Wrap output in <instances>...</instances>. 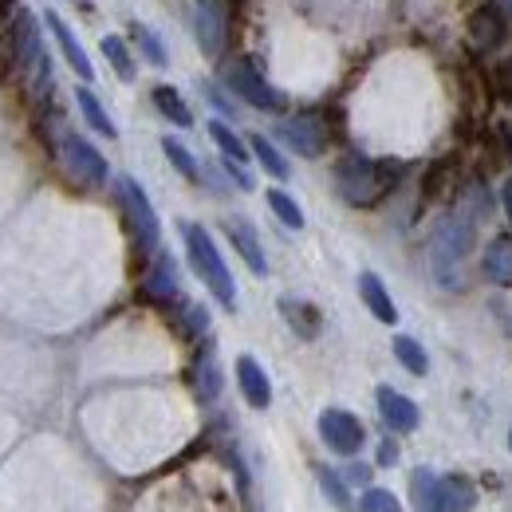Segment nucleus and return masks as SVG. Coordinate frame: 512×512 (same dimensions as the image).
Wrapping results in <instances>:
<instances>
[{
  "label": "nucleus",
  "instance_id": "5701e85b",
  "mask_svg": "<svg viewBox=\"0 0 512 512\" xmlns=\"http://www.w3.org/2000/svg\"><path fill=\"white\" fill-rule=\"evenodd\" d=\"M75 103H79V111H83V119H87V127L99 130V134H107V138H119V127L111 123V115L103 111V103L87 91V87H79L75 91Z\"/></svg>",
  "mask_w": 512,
  "mask_h": 512
},
{
  "label": "nucleus",
  "instance_id": "473e14b6",
  "mask_svg": "<svg viewBox=\"0 0 512 512\" xmlns=\"http://www.w3.org/2000/svg\"><path fill=\"white\" fill-rule=\"evenodd\" d=\"M359 512H402V505H398V497L390 489H363Z\"/></svg>",
  "mask_w": 512,
  "mask_h": 512
},
{
  "label": "nucleus",
  "instance_id": "1a4fd4ad",
  "mask_svg": "<svg viewBox=\"0 0 512 512\" xmlns=\"http://www.w3.org/2000/svg\"><path fill=\"white\" fill-rule=\"evenodd\" d=\"M60 154H64L67 170L83 182V186H107L111 170H107V158L83 138V134H64L60 142Z\"/></svg>",
  "mask_w": 512,
  "mask_h": 512
},
{
  "label": "nucleus",
  "instance_id": "bb28decb",
  "mask_svg": "<svg viewBox=\"0 0 512 512\" xmlns=\"http://www.w3.org/2000/svg\"><path fill=\"white\" fill-rule=\"evenodd\" d=\"M162 154L170 158V166H174V170H178L186 182H201V166H197V158H193V154L182 146V142H178V138H170V134H166V138H162Z\"/></svg>",
  "mask_w": 512,
  "mask_h": 512
},
{
  "label": "nucleus",
  "instance_id": "f257e3e1",
  "mask_svg": "<svg viewBox=\"0 0 512 512\" xmlns=\"http://www.w3.org/2000/svg\"><path fill=\"white\" fill-rule=\"evenodd\" d=\"M473 245H477V221L465 209L438 221L430 237V272L446 292L465 288V256L473 253Z\"/></svg>",
  "mask_w": 512,
  "mask_h": 512
},
{
  "label": "nucleus",
  "instance_id": "4468645a",
  "mask_svg": "<svg viewBox=\"0 0 512 512\" xmlns=\"http://www.w3.org/2000/svg\"><path fill=\"white\" fill-rule=\"evenodd\" d=\"M237 386H241V394H245V402L253 410H268L272 406V383H268L264 367L256 363L253 355H241L237 359Z\"/></svg>",
  "mask_w": 512,
  "mask_h": 512
},
{
  "label": "nucleus",
  "instance_id": "7c9ffc66",
  "mask_svg": "<svg viewBox=\"0 0 512 512\" xmlns=\"http://www.w3.org/2000/svg\"><path fill=\"white\" fill-rule=\"evenodd\" d=\"M268 209H272L288 229H304V209L296 205V197H288L284 190H268Z\"/></svg>",
  "mask_w": 512,
  "mask_h": 512
},
{
  "label": "nucleus",
  "instance_id": "6ab92c4d",
  "mask_svg": "<svg viewBox=\"0 0 512 512\" xmlns=\"http://www.w3.org/2000/svg\"><path fill=\"white\" fill-rule=\"evenodd\" d=\"M359 296H363L367 312H371L379 323H398V308H394V300H390L386 284L375 276V272H363V276H359Z\"/></svg>",
  "mask_w": 512,
  "mask_h": 512
},
{
  "label": "nucleus",
  "instance_id": "ddd939ff",
  "mask_svg": "<svg viewBox=\"0 0 512 512\" xmlns=\"http://www.w3.org/2000/svg\"><path fill=\"white\" fill-rule=\"evenodd\" d=\"M8 32H12V44H16L20 67L36 64V60H40V52H44V40H40V20H36L28 8H20V12L12 16Z\"/></svg>",
  "mask_w": 512,
  "mask_h": 512
},
{
  "label": "nucleus",
  "instance_id": "cd10ccee",
  "mask_svg": "<svg viewBox=\"0 0 512 512\" xmlns=\"http://www.w3.org/2000/svg\"><path fill=\"white\" fill-rule=\"evenodd\" d=\"M209 138L221 146V154H225V158H233V162H249V142H241L229 123L213 119V123H209Z\"/></svg>",
  "mask_w": 512,
  "mask_h": 512
},
{
  "label": "nucleus",
  "instance_id": "72a5a7b5",
  "mask_svg": "<svg viewBox=\"0 0 512 512\" xmlns=\"http://www.w3.org/2000/svg\"><path fill=\"white\" fill-rule=\"evenodd\" d=\"M225 174H229V182H237V190H256L253 174L245 170V162H233V158H225Z\"/></svg>",
  "mask_w": 512,
  "mask_h": 512
},
{
  "label": "nucleus",
  "instance_id": "9b49d317",
  "mask_svg": "<svg viewBox=\"0 0 512 512\" xmlns=\"http://www.w3.org/2000/svg\"><path fill=\"white\" fill-rule=\"evenodd\" d=\"M379 414H383V422L394 430V434H410V430H418V422H422V414H418V406H414V398H406V394H398L394 386H379Z\"/></svg>",
  "mask_w": 512,
  "mask_h": 512
},
{
  "label": "nucleus",
  "instance_id": "a19ab883",
  "mask_svg": "<svg viewBox=\"0 0 512 512\" xmlns=\"http://www.w3.org/2000/svg\"><path fill=\"white\" fill-rule=\"evenodd\" d=\"M75 4H91V0H75Z\"/></svg>",
  "mask_w": 512,
  "mask_h": 512
},
{
  "label": "nucleus",
  "instance_id": "f03ea898",
  "mask_svg": "<svg viewBox=\"0 0 512 512\" xmlns=\"http://www.w3.org/2000/svg\"><path fill=\"white\" fill-rule=\"evenodd\" d=\"M394 182H398V166L394 162H375L367 154H347L335 166V190L355 209H371L375 201H383Z\"/></svg>",
  "mask_w": 512,
  "mask_h": 512
},
{
  "label": "nucleus",
  "instance_id": "dca6fc26",
  "mask_svg": "<svg viewBox=\"0 0 512 512\" xmlns=\"http://www.w3.org/2000/svg\"><path fill=\"white\" fill-rule=\"evenodd\" d=\"M142 292H146L150 300H158V304L178 300V264H174V256H166V253L154 256V264H150V272H146Z\"/></svg>",
  "mask_w": 512,
  "mask_h": 512
},
{
  "label": "nucleus",
  "instance_id": "7ed1b4c3",
  "mask_svg": "<svg viewBox=\"0 0 512 512\" xmlns=\"http://www.w3.org/2000/svg\"><path fill=\"white\" fill-rule=\"evenodd\" d=\"M182 237H186V253H190L193 272L205 280V288L213 292V300L233 312V308H237V284H233V272H229L221 249L213 245L209 229H201V225L190 221V225H182Z\"/></svg>",
  "mask_w": 512,
  "mask_h": 512
},
{
  "label": "nucleus",
  "instance_id": "2f4dec72",
  "mask_svg": "<svg viewBox=\"0 0 512 512\" xmlns=\"http://www.w3.org/2000/svg\"><path fill=\"white\" fill-rule=\"evenodd\" d=\"M316 477H320V485H323V493H327V501L335 505V509H351V497H347V485L327 469V465H316Z\"/></svg>",
  "mask_w": 512,
  "mask_h": 512
},
{
  "label": "nucleus",
  "instance_id": "2eb2a0df",
  "mask_svg": "<svg viewBox=\"0 0 512 512\" xmlns=\"http://www.w3.org/2000/svg\"><path fill=\"white\" fill-rule=\"evenodd\" d=\"M225 233H229V241H233V249L241 253V260L253 268L256 276H264L268 272V256L260 249V237H256V229L245 221V217H229L225 221Z\"/></svg>",
  "mask_w": 512,
  "mask_h": 512
},
{
  "label": "nucleus",
  "instance_id": "a211bd4d",
  "mask_svg": "<svg viewBox=\"0 0 512 512\" xmlns=\"http://www.w3.org/2000/svg\"><path fill=\"white\" fill-rule=\"evenodd\" d=\"M410 501H414V512H446V501H442V477H434L426 465L410 473Z\"/></svg>",
  "mask_w": 512,
  "mask_h": 512
},
{
  "label": "nucleus",
  "instance_id": "0eeeda50",
  "mask_svg": "<svg viewBox=\"0 0 512 512\" xmlns=\"http://www.w3.org/2000/svg\"><path fill=\"white\" fill-rule=\"evenodd\" d=\"M193 32L209 60H217L229 44V4L225 0H197L193 8Z\"/></svg>",
  "mask_w": 512,
  "mask_h": 512
},
{
  "label": "nucleus",
  "instance_id": "f8f14e48",
  "mask_svg": "<svg viewBox=\"0 0 512 512\" xmlns=\"http://www.w3.org/2000/svg\"><path fill=\"white\" fill-rule=\"evenodd\" d=\"M44 24H48V32H52V40L60 44V52H64V60L71 64V71L87 83V79H95V67L87 60V52H83V44L75 40V32L67 28V20L60 12H44Z\"/></svg>",
  "mask_w": 512,
  "mask_h": 512
},
{
  "label": "nucleus",
  "instance_id": "39448f33",
  "mask_svg": "<svg viewBox=\"0 0 512 512\" xmlns=\"http://www.w3.org/2000/svg\"><path fill=\"white\" fill-rule=\"evenodd\" d=\"M276 134L284 138V146L292 150V154H300V158H323V150H327V142H331V127H327V119H323L320 111H300V115H292V119H284Z\"/></svg>",
  "mask_w": 512,
  "mask_h": 512
},
{
  "label": "nucleus",
  "instance_id": "58836bf2",
  "mask_svg": "<svg viewBox=\"0 0 512 512\" xmlns=\"http://www.w3.org/2000/svg\"><path fill=\"white\" fill-rule=\"evenodd\" d=\"M497 4H501V8H505V12L512 16V0H497Z\"/></svg>",
  "mask_w": 512,
  "mask_h": 512
},
{
  "label": "nucleus",
  "instance_id": "20e7f679",
  "mask_svg": "<svg viewBox=\"0 0 512 512\" xmlns=\"http://www.w3.org/2000/svg\"><path fill=\"white\" fill-rule=\"evenodd\" d=\"M115 186H119V201H123V209H127L130 229H134L142 253H154V249H158V237H162V225H158V213H154V205H150L146 190H142L130 174H123Z\"/></svg>",
  "mask_w": 512,
  "mask_h": 512
},
{
  "label": "nucleus",
  "instance_id": "f3484780",
  "mask_svg": "<svg viewBox=\"0 0 512 512\" xmlns=\"http://www.w3.org/2000/svg\"><path fill=\"white\" fill-rule=\"evenodd\" d=\"M280 316H284V323H288L300 339H316L323 327L320 308L308 304V300H296V296H280Z\"/></svg>",
  "mask_w": 512,
  "mask_h": 512
},
{
  "label": "nucleus",
  "instance_id": "a878e982",
  "mask_svg": "<svg viewBox=\"0 0 512 512\" xmlns=\"http://www.w3.org/2000/svg\"><path fill=\"white\" fill-rule=\"evenodd\" d=\"M103 56H107V64L115 67V75L123 79V83H130L134 79V56H130L127 40L123 36H103Z\"/></svg>",
  "mask_w": 512,
  "mask_h": 512
},
{
  "label": "nucleus",
  "instance_id": "c756f323",
  "mask_svg": "<svg viewBox=\"0 0 512 512\" xmlns=\"http://www.w3.org/2000/svg\"><path fill=\"white\" fill-rule=\"evenodd\" d=\"M130 36H134V44H138V52L146 56V64L150 67H166L170 64V56H166V48H162V40L146 28V24H130Z\"/></svg>",
  "mask_w": 512,
  "mask_h": 512
},
{
  "label": "nucleus",
  "instance_id": "b1692460",
  "mask_svg": "<svg viewBox=\"0 0 512 512\" xmlns=\"http://www.w3.org/2000/svg\"><path fill=\"white\" fill-rule=\"evenodd\" d=\"M249 150H253L256 162H260V166H264L272 178H280V182L288 178V158L276 150V142H268L264 134H249Z\"/></svg>",
  "mask_w": 512,
  "mask_h": 512
},
{
  "label": "nucleus",
  "instance_id": "ea45409f",
  "mask_svg": "<svg viewBox=\"0 0 512 512\" xmlns=\"http://www.w3.org/2000/svg\"><path fill=\"white\" fill-rule=\"evenodd\" d=\"M505 138H509V154H512V127H509V134H505Z\"/></svg>",
  "mask_w": 512,
  "mask_h": 512
},
{
  "label": "nucleus",
  "instance_id": "f704fd0d",
  "mask_svg": "<svg viewBox=\"0 0 512 512\" xmlns=\"http://www.w3.org/2000/svg\"><path fill=\"white\" fill-rule=\"evenodd\" d=\"M186 320H190V331L197 335V331H205V327H209V312L193 304V308H186Z\"/></svg>",
  "mask_w": 512,
  "mask_h": 512
},
{
  "label": "nucleus",
  "instance_id": "9d476101",
  "mask_svg": "<svg viewBox=\"0 0 512 512\" xmlns=\"http://www.w3.org/2000/svg\"><path fill=\"white\" fill-rule=\"evenodd\" d=\"M509 36V12L501 4H481L473 16H469V40L473 48L481 52H497Z\"/></svg>",
  "mask_w": 512,
  "mask_h": 512
},
{
  "label": "nucleus",
  "instance_id": "393cba45",
  "mask_svg": "<svg viewBox=\"0 0 512 512\" xmlns=\"http://www.w3.org/2000/svg\"><path fill=\"white\" fill-rule=\"evenodd\" d=\"M394 359H398L410 375H418V379L430 371V359H426L422 343H418V339H410V335H394Z\"/></svg>",
  "mask_w": 512,
  "mask_h": 512
},
{
  "label": "nucleus",
  "instance_id": "423d86ee",
  "mask_svg": "<svg viewBox=\"0 0 512 512\" xmlns=\"http://www.w3.org/2000/svg\"><path fill=\"white\" fill-rule=\"evenodd\" d=\"M225 87L237 95V99H245L249 107H256V111H284V95L256 71L253 64H245V60H237V64L225 67Z\"/></svg>",
  "mask_w": 512,
  "mask_h": 512
},
{
  "label": "nucleus",
  "instance_id": "79ce46f5",
  "mask_svg": "<svg viewBox=\"0 0 512 512\" xmlns=\"http://www.w3.org/2000/svg\"><path fill=\"white\" fill-rule=\"evenodd\" d=\"M509 449H512V430H509Z\"/></svg>",
  "mask_w": 512,
  "mask_h": 512
},
{
  "label": "nucleus",
  "instance_id": "412c9836",
  "mask_svg": "<svg viewBox=\"0 0 512 512\" xmlns=\"http://www.w3.org/2000/svg\"><path fill=\"white\" fill-rule=\"evenodd\" d=\"M150 103H154V107H158V115H162V119H170L174 127H193V111L186 107V99L178 95V87L158 83V87L150 91Z\"/></svg>",
  "mask_w": 512,
  "mask_h": 512
},
{
  "label": "nucleus",
  "instance_id": "c9c22d12",
  "mask_svg": "<svg viewBox=\"0 0 512 512\" xmlns=\"http://www.w3.org/2000/svg\"><path fill=\"white\" fill-rule=\"evenodd\" d=\"M367 477H371V469H367V465H351V469H347V481H359V485H367Z\"/></svg>",
  "mask_w": 512,
  "mask_h": 512
},
{
  "label": "nucleus",
  "instance_id": "6e6552de",
  "mask_svg": "<svg viewBox=\"0 0 512 512\" xmlns=\"http://www.w3.org/2000/svg\"><path fill=\"white\" fill-rule=\"evenodd\" d=\"M320 438L323 446L331 449V453H339V457H355L363 442H367V430H363V422L351 414V410H323L320 414Z\"/></svg>",
  "mask_w": 512,
  "mask_h": 512
},
{
  "label": "nucleus",
  "instance_id": "e433bc0d",
  "mask_svg": "<svg viewBox=\"0 0 512 512\" xmlns=\"http://www.w3.org/2000/svg\"><path fill=\"white\" fill-rule=\"evenodd\" d=\"M398 457V449H394V442H383V449H379V465H390Z\"/></svg>",
  "mask_w": 512,
  "mask_h": 512
},
{
  "label": "nucleus",
  "instance_id": "4be33fe9",
  "mask_svg": "<svg viewBox=\"0 0 512 512\" xmlns=\"http://www.w3.org/2000/svg\"><path fill=\"white\" fill-rule=\"evenodd\" d=\"M442 501H446V512H473L477 509V485L461 473L442 477Z\"/></svg>",
  "mask_w": 512,
  "mask_h": 512
},
{
  "label": "nucleus",
  "instance_id": "aec40b11",
  "mask_svg": "<svg viewBox=\"0 0 512 512\" xmlns=\"http://www.w3.org/2000/svg\"><path fill=\"white\" fill-rule=\"evenodd\" d=\"M485 276L497 288H512V237H493L485 245Z\"/></svg>",
  "mask_w": 512,
  "mask_h": 512
},
{
  "label": "nucleus",
  "instance_id": "4c0bfd02",
  "mask_svg": "<svg viewBox=\"0 0 512 512\" xmlns=\"http://www.w3.org/2000/svg\"><path fill=\"white\" fill-rule=\"evenodd\" d=\"M501 201H505V213H509V221H512V178L505 182V190H501Z\"/></svg>",
  "mask_w": 512,
  "mask_h": 512
},
{
  "label": "nucleus",
  "instance_id": "c85d7f7f",
  "mask_svg": "<svg viewBox=\"0 0 512 512\" xmlns=\"http://www.w3.org/2000/svg\"><path fill=\"white\" fill-rule=\"evenodd\" d=\"M197 390H201V398H205V402H213V398L221 394V367H217L213 347L197 359Z\"/></svg>",
  "mask_w": 512,
  "mask_h": 512
}]
</instances>
